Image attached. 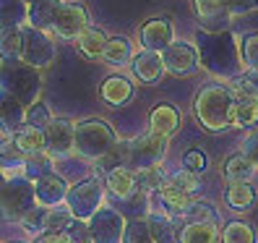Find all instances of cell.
<instances>
[{
	"label": "cell",
	"mask_w": 258,
	"mask_h": 243,
	"mask_svg": "<svg viewBox=\"0 0 258 243\" xmlns=\"http://www.w3.org/2000/svg\"><path fill=\"white\" fill-rule=\"evenodd\" d=\"M13 144L21 155H39L44 152V128H37V126H29L24 123L16 133H13Z\"/></svg>",
	"instance_id": "e0dca14e"
},
{
	"label": "cell",
	"mask_w": 258,
	"mask_h": 243,
	"mask_svg": "<svg viewBox=\"0 0 258 243\" xmlns=\"http://www.w3.org/2000/svg\"><path fill=\"white\" fill-rule=\"evenodd\" d=\"M34 191H37V202H39L42 207H55V204H60V202H63L66 196H68L66 180L57 178V175H52V173L37 178Z\"/></svg>",
	"instance_id": "5bb4252c"
},
{
	"label": "cell",
	"mask_w": 258,
	"mask_h": 243,
	"mask_svg": "<svg viewBox=\"0 0 258 243\" xmlns=\"http://www.w3.org/2000/svg\"><path fill=\"white\" fill-rule=\"evenodd\" d=\"M240 60L245 68H258V32L245 34L240 42Z\"/></svg>",
	"instance_id": "836d02e7"
},
{
	"label": "cell",
	"mask_w": 258,
	"mask_h": 243,
	"mask_svg": "<svg viewBox=\"0 0 258 243\" xmlns=\"http://www.w3.org/2000/svg\"><path fill=\"white\" fill-rule=\"evenodd\" d=\"M222 173H224V178L230 180V183H250V178H253V173H255V165L240 152V155L227 157Z\"/></svg>",
	"instance_id": "603a6c76"
},
{
	"label": "cell",
	"mask_w": 258,
	"mask_h": 243,
	"mask_svg": "<svg viewBox=\"0 0 258 243\" xmlns=\"http://www.w3.org/2000/svg\"><path fill=\"white\" fill-rule=\"evenodd\" d=\"M230 89L237 100H258V68H245L235 76Z\"/></svg>",
	"instance_id": "4316f807"
},
{
	"label": "cell",
	"mask_w": 258,
	"mask_h": 243,
	"mask_svg": "<svg viewBox=\"0 0 258 243\" xmlns=\"http://www.w3.org/2000/svg\"><path fill=\"white\" fill-rule=\"evenodd\" d=\"M107 42L110 37L102 32V29H94V26H89L86 32L76 39V44H79V53L89 60H99L104 58V50H107Z\"/></svg>",
	"instance_id": "ac0fdd59"
},
{
	"label": "cell",
	"mask_w": 258,
	"mask_h": 243,
	"mask_svg": "<svg viewBox=\"0 0 258 243\" xmlns=\"http://www.w3.org/2000/svg\"><path fill=\"white\" fill-rule=\"evenodd\" d=\"M120 243H157L154 235H151L149 220H131L125 225V233H123Z\"/></svg>",
	"instance_id": "4dcf8cb0"
},
{
	"label": "cell",
	"mask_w": 258,
	"mask_h": 243,
	"mask_svg": "<svg viewBox=\"0 0 258 243\" xmlns=\"http://www.w3.org/2000/svg\"><path fill=\"white\" fill-rule=\"evenodd\" d=\"M133 73L139 76L144 84H157L164 73V60H162V53H151V50H144L133 58Z\"/></svg>",
	"instance_id": "2e32d148"
},
{
	"label": "cell",
	"mask_w": 258,
	"mask_h": 243,
	"mask_svg": "<svg viewBox=\"0 0 258 243\" xmlns=\"http://www.w3.org/2000/svg\"><path fill=\"white\" fill-rule=\"evenodd\" d=\"M19 243H24V240H19Z\"/></svg>",
	"instance_id": "7bdbcfd3"
},
{
	"label": "cell",
	"mask_w": 258,
	"mask_h": 243,
	"mask_svg": "<svg viewBox=\"0 0 258 243\" xmlns=\"http://www.w3.org/2000/svg\"><path fill=\"white\" fill-rule=\"evenodd\" d=\"M183 165H185V170H190V173H201L206 168V155L201 149H188L185 157H183Z\"/></svg>",
	"instance_id": "ab89813d"
},
{
	"label": "cell",
	"mask_w": 258,
	"mask_h": 243,
	"mask_svg": "<svg viewBox=\"0 0 258 243\" xmlns=\"http://www.w3.org/2000/svg\"><path fill=\"white\" fill-rule=\"evenodd\" d=\"M232 126H237V128L258 126V100H237L235 113H232Z\"/></svg>",
	"instance_id": "f1b7e54d"
},
{
	"label": "cell",
	"mask_w": 258,
	"mask_h": 243,
	"mask_svg": "<svg viewBox=\"0 0 258 243\" xmlns=\"http://www.w3.org/2000/svg\"><path fill=\"white\" fill-rule=\"evenodd\" d=\"M167 186H172V188H177V191H183V193L193 196L196 191L201 188V178H199V173H190V170H180V173L170 175V183H167Z\"/></svg>",
	"instance_id": "d6a6232c"
},
{
	"label": "cell",
	"mask_w": 258,
	"mask_h": 243,
	"mask_svg": "<svg viewBox=\"0 0 258 243\" xmlns=\"http://www.w3.org/2000/svg\"><path fill=\"white\" fill-rule=\"evenodd\" d=\"M24 53V29L19 26H0V58L13 60Z\"/></svg>",
	"instance_id": "cb8c5ba5"
},
{
	"label": "cell",
	"mask_w": 258,
	"mask_h": 243,
	"mask_svg": "<svg viewBox=\"0 0 258 243\" xmlns=\"http://www.w3.org/2000/svg\"><path fill=\"white\" fill-rule=\"evenodd\" d=\"M63 0H34L32 8H29V26L34 29H52V21L57 16Z\"/></svg>",
	"instance_id": "ffe728a7"
},
{
	"label": "cell",
	"mask_w": 258,
	"mask_h": 243,
	"mask_svg": "<svg viewBox=\"0 0 258 243\" xmlns=\"http://www.w3.org/2000/svg\"><path fill=\"white\" fill-rule=\"evenodd\" d=\"M217 222H188L180 233V243H217Z\"/></svg>",
	"instance_id": "d4e9b609"
},
{
	"label": "cell",
	"mask_w": 258,
	"mask_h": 243,
	"mask_svg": "<svg viewBox=\"0 0 258 243\" xmlns=\"http://www.w3.org/2000/svg\"><path fill=\"white\" fill-rule=\"evenodd\" d=\"M149 227H151V235H154L157 243H175V225L170 217L164 215H149Z\"/></svg>",
	"instance_id": "f546056e"
},
{
	"label": "cell",
	"mask_w": 258,
	"mask_h": 243,
	"mask_svg": "<svg viewBox=\"0 0 258 243\" xmlns=\"http://www.w3.org/2000/svg\"><path fill=\"white\" fill-rule=\"evenodd\" d=\"M26 120V110L19 97L13 94H0V131L6 136H13Z\"/></svg>",
	"instance_id": "4fadbf2b"
},
{
	"label": "cell",
	"mask_w": 258,
	"mask_h": 243,
	"mask_svg": "<svg viewBox=\"0 0 258 243\" xmlns=\"http://www.w3.org/2000/svg\"><path fill=\"white\" fill-rule=\"evenodd\" d=\"M21 58L29 66H47L55 58V44L42 29L26 26L24 29V53H21Z\"/></svg>",
	"instance_id": "52a82bcc"
},
{
	"label": "cell",
	"mask_w": 258,
	"mask_h": 243,
	"mask_svg": "<svg viewBox=\"0 0 258 243\" xmlns=\"http://www.w3.org/2000/svg\"><path fill=\"white\" fill-rule=\"evenodd\" d=\"M167 152V139H162V136L157 133H144L139 136V139L131 141V160L136 170H146V168H157V165L162 162Z\"/></svg>",
	"instance_id": "277c9868"
},
{
	"label": "cell",
	"mask_w": 258,
	"mask_h": 243,
	"mask_svg": "<svg viewBox=\"0 0 258 243\" xmlns=\"http://www.w3.org/2000/svg\"><path fill=\"white\" fill-rule=\"evenodd\" d=\"M242 155H245L255 168H258V131L248 133V139L242 141Z\"/></svg>",
	"instance_id": "60d3db41"
},
{
	"label": "cell",
	"mask_w": 258,
	"mask_h": 243,
	"mask_svg": "<svg viewBox=\"0 0 258 243\" xmlns=\"http://www.w3.org/2000/svg\"><path fill=\"white\" fill-rule=\"evenodd\" d=\"M44 149H47L52 157H63L71 149H76V126L71 120L52 118L50 123L44 126Z\"/></svg>",
	"instance_id": "ba28073f"
},
{
	"label": "cell",
	"mask_w": 258,
	"mask_h": 243,
	"mask_svg": "<svg viewBox=\"0 0 258 243\" xmlns=\"http://www.w3.org/2000/svg\"><path fill=\"white\" fill-rule=\"evenodd\" d=\"M172 34H175V26L170 19H151L141 26V44H144V50L164 53L175 42Z\"/></svg>",
	"instance_id": "8fae6325"
},
{
	"label": "cell",
	"mask_w": 258,
	"mask_h": 243,
	"mask_svg": "<svg viewBox=\"0 0 258 243\" xmlns=\"http://www.w3.org/2000/svg\"><path fill=\"white\" fill-rule=\"evenodd\" d=\"M136 186H139V191H144V193L154 191V188H162V173H159V168L136 170Z\"/></svg>",
	"instance_id": "d590c367"
},
{
	"label": "cell",
	"mask_w": 258,
	"mask_h": 243,
	"mask_svg": "<svg viewBox=\"0 0 258 243\" xmlns=\"http://www.w3.org/2000/svg\"><path fill=\"white\" fill-rule=\"evenodd\" d=\"M89 233H92V240H97V243H117V240H123L125 225H123L117 212L99 209L97 215L89 220Z\"/></svg>",
	"instance_id": "30bf717a"
},
{
	"label": "cell",
	"mask_w": 258,
	"mask_h": 243,
	"mask_svg": "<svg viewBox=\"0 0 258 243\" xmlns=\"http://www.w3.org/2000/svg\"><path fill=\"white\" fill-rule=\"evenodd\" d=\"M107 188L115 199H128L133 191H139V186H136V170H131V165L112 170L107 175Z\"/></svg>",
	"instance_id": "7402d4cb"
},
{
	"label": "cell",
	"mask_w": 258,
	"mask_h": 243,
	"mask_svg": "<svg viewBox=\"0 0 258 243\" xmlns=\"http://www.w3.org/2000/svg\"><path fill=\"white\" fill-rule=\"evenodd\" d=\"M235 105H237V97L232 94L230 86L206 84L199 92V97H196V118L209 131H224L227 126H232Z\"/></svg>",
	"instance_id": "6da1fadb"
},
{
	"label": "cell",
	"mask_w": 258,
	"mask_h": 243,
	"mask_svg": "<svg viewBox=\"0 0 258 243\" xmlns=\"http://www.w3.org/2000/svg\"><path fill=\"white\" fill-rule=\"evenodd\" d=\"M50 120H52V115H50V110H47V105H44V102H34L32 108L26 110V123H29V126L44 128Z\"/></svg>",
	"instance_id": "f35d334b"
},
{
	"label": "cell",
	"mask_w": 258,
	"mask_h": 243,
	"mask_svg": "<svg viewBox=\"0 0 258 243\" xmlns=\"http://www.w3.org/2000/svg\"><path fill=\"white\" fill-rule=\"evenodd\" d=\"M177 128H180V110L175 105H157L149 113V131L151 133L162 136V139H170Z\"/></svg>",
	"instance_id": "7c38bea8"
},
{
	"label": "cell",
	"mask_w": 258,
	"mask_h": 243,
	"mask_svg": "<svg viewBox=\"0 0 258 243\" xmlns=\"http://www.w3.org/2000/svg\"><path fill=\"white\" fill-rule=\"evenodd\" d=\"M115 144H117L115 131L107 123H102V120H81V123H76V149L84 157L102 160Z\"/></svg>",
	"instance_id": "7a4b0ae2"
},
{
	"label": "cell",
	"mask_w": 258,
	"mask_h": 243,
	"mask_svg": "<svg viewBox=\"0 0 258 243\" xmlns=\"http://www.w3.org/2000/svg\"><path fill=\"white\" fill-rule=\"evenodd\" d=\"M159 199H162V207H164L167 215H177V217H185L188 207L193 204V196L177 191L172 186H162L159 188Z\"/></svg>",
	"instance_id": "484cf974"
},
{
	"label": "cell",
	"mask_w": 258,
	"mask_h": 243,
	"mask_svg": "<svg viewBox=\"0 0 258 243\" xmlns=\"http://www.w3.org/2000/svg\"><path fill=\"white\" fill-rule=\"evenodd\" d=\"M162 60H164V71H170L175 76H190L199 68V50L190 42L177 39L162 53Z\"/></svg>",
	"instance_id": "8992f818"
},
{
	"label": "cell",
	"mask_w": 258,
	"mask_h": 243,
	"mask_svg": "<svg viewBox=\"0 0 258 243\" xmlns=\"http://www.w3.org/2000/svg\"><path fill=\"white\" fill-rule=\"evenodd\" d=\"M68 209H71V215L76 217V220H84V217H89L92 212L99 207V202H102V188H99V183L97 180H84V183H79V186H73L71 191H68Z\"/></svg>",
	"instance_id": "9c48e42d"
},
{
	"label": "cell",
	"mask_w": 258,
	"mask_h": 243,
	"mask_svg": "<svg viewBox=\"0 0 258 243\" xmlns=\"http://www.w3.org/2000/svg\"><path fill=\"white\" fill-rule=\"evenodd\" d=\"M196 6V16H199L206 26H222L230 19V8H227V0H193Z\"/></svg>",
	"instance_id": "d6986e66"
},
{
	"label": "cell",
	"mask_w": 258,
	"mask_h": 243,
	"mask_svg": "<svg viewBox=\"0 0 258 243\" xmlns=\"http://www.w3.org/2000/svg\"><path fill=\"white\" fill-rule=\"evenodd\" d=\"M34 207H37L34 183H29L26 178L6 180L3 191H0V212H3L8 220H24Z\"/></svg>",
	"instance_id": "3957f363"
},
{
	"label": "cell",
	"mask_w": 258,
	"mask_h": 243,
	"mask_svg": "<svg viewBox=\"0 0 258 243\" xmlns=\"http://www.w3.org/2000/svg\"><path fill=\"white\" fill-rule=\"evenodd\" d=\"M224 202L235 212H245L258 202V191L253 183H230L224 191Z\"/></svg>",
	"instance_id": "44dd1931"
},
{
	"label": "cell",
	"mask_w": 258,
	"mask_h": 243,
	"mask_svg": "<svg viewBox=\"0 0 258 243\" xmlns=\"http://www.w3.org/2000/svg\"><path fill=\"white\" fill-rule=\"evenodd\" d=\"M185 220H190V222H217L219 215H217V209L211 207V204L193 199V204H190L188 212H185Z\"/></svg>",
	"instance_id": "e575fe53"
},
{
	"label": "cell",
	"mask_w": 258,
	"mask_h": 243,
	"mask_svg": "<svg viewBox=\"0 0 258 243\" xmlns=\"http://www.w3.org/2000/svg\"><path fill=\"white\" fill-rule=\"evenodd\" d=\"M47 212L50 209H44V207H34L21 220V225L26 227V230H32V233H44V230H47Z\"/></svg>",
	"instance_id": "74e56055"
},
{
	"label": "cell",
	"mask_w": 258,
	"mask_h": 243,
	"mask_svg": "<svg viewBox=\"0 0 258 243\" xmlns=\"http://www.w3.org/2000/svg\"><path fill=\"white\" fill-rule=\"evenodd\" d=\"M99 94H102V100L107 102V105H112V108H120V105H125V102L133 100L136 86L125 79V76H110V79L102 81Z\"/></svg>",
	"instance_id": "9a60e30c"
},
{
	"label": "cell",
	"mask_w": 258,
	"mask_h": 243,
	"mask_svg": "<svg viewBox=\"0 0 258 243\" xmlns=\"http://www.w3.org/2000/svg\"><path fill=\"white\" fill-rule=\"evenodd\" d=\"M222 243H255V230L245 222H230L222 230Z\"/></svg>",
	"instance_id": "1f68e13d"
},
{
	"label": "cell",
	"mask_w": 258,
	"mask_h": 243,
	"mask_svg": "<svg viewBox=\"0 0 258 243\" xmlns=\"http://www.w3.org/2000/svg\"><path fill=\"white\" fill-rule=\"evenodd\" d=\"M37 243H73L66 233H44Z\"/></svg>",
	"instance_id": "b9f144b4"
},
{
	"label": "cell",
	"mask_w": 258,
	"mask_h": 243,
	"mask_svg": "<svg viewBox=\"0 0 258 243\" xmlns=\"http://www.w3.org/2000/svg\"><path fill=\"white\" fill-rule=\"evenodd\" d=\"M52 29L66 39H79L89 29V13L79 3H63L52 21Z\"/></svg>",
	"instance_id": "5b68a950"
},
{
	"label": "cell",
	"mask_w": 258,
	"mask_h": 243,
	"mask_svg": "<svg viewBox=\"0 0 258 243\" xmlns=\"http://www.w3.org/2000/svg\"><path fill=\"white\" fill-rule=\"evenodd\" d=\"M133 58L136 55H133L131 39H125V37H110L107 50H104V60H107L110 66H125V63H131Z\"/></svg>",
	"instance_id": "83f0119b"
},
{
	"label": "cell",
	"mask_w": 258,
	"mask_h": 243,
	"mask_svg": "<svg viewBox=\"0 0 258 243\" xmlns=\"http://www.w3.org/2000/svg\"><path fill=\"white\" fill-rule=\"evenodd\" d=\"M73 220L76 217L71 215V209H50L47 212V233H66Z\"/></svg>",
	"instance_id": "8d00e7d4"
}]
</instances>
